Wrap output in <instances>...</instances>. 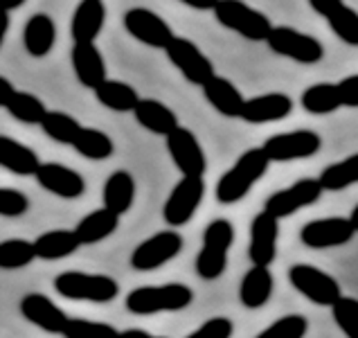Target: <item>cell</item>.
Returning a JSON list of instances; mask_svg holds the SVG:
<instances>
[{
  "label": "cell",
  "instance_id": "6da1fadb",
  "mask_svg": "<svg viewBox=\"0 0 358 338\" xmlns=\"http://www.w3.org/2000/svg\"><path fill=\"white\" fill-rule=\"evenodd\" d=\"M194 302V291L182 282L138 286L127 295V309L136 316H153L165 311H182Z\"/></svg>",
  "mask_w": 358,
  "mask_h": 338
},
{
  "label": "cell",
  "instance_id": "7a4b0ae2",
  "mask_svg": "<svg viewBox=\"0 0 358 338\" xmlns=\"http://www.w3.org/2000/svg\"><path fill=\"white\" fill-rule=\"evenodd\" d=\"M268 165H271V160L264 156V151L259 147L243 151L237 158V162L219 178L217 190H214L217 201L223 203V206L241 201L245 194L255 188V183L268 171Z\"/></svg>",
  "mask_w": 358,
  "mask_h": 338
},
{
  "label": "cell",
  "instance_id": "3957f363",
  "mask_svg": "<svg viewBox=\"0 0 358 338\" xmlns=\"http://www.w3.org/2000/svg\"><path fill=\"white\" fill-rule=\"evenodd\" d=\"M55 289L59 295H64L68 300L97 302V304L113 302L120 295V284L115 278L104 273H84V271L59 273L55 278Z\"/></svg>",
  "mask_w": 358,
  "mask_h": 338
},
{
  "label": "cell",
  "instance_id": "277c9868",
  "mask_svg": "<svg viewBox=\"0 0 358 338\" xmlns=\"http://www.w3.org/2000/svg\"><path fill=\"white\" fill-rule=\"evenodd\" d=\"M234 244V225L228 219H214L203 232V246L196 255V273L201 280H219L226 273L228 253Z\"/></svg>",
  "mask_w": 358,
  "mask_h": 338
},
{
  "label": "cell",
  "instance_id": "5b68a950",
  "mask_svg": "<svg viewBox=\"0 0 358 338\" xmlns=\"http://www.w3.org/2000/svg\"><path fill=\"white\" fill-rule=\"evenodd\" d=\"M214 18L219 23L237 32L239 36L248 41H266L273 29L271 18L262 14L259 9L241 3V0H223V3H214L212 7Z\"/></svg>",
  "mask_w": 358,
  "mask_h": 338
},
{
  "label": "cell",
  "instance_id": "8992f818",
  "mask_svg": "<svg viewBox=\"0 0 358 338\" xmlns=\"http://www.w3.org/2000/svg\"><path fill=\"white\" fill-rule=\"evenodd\" d=\"M320 147H322V138L318 133L309 129H298L289 133H275V136L264 140V145L259 149L271 162H291V160L315 156Z\"/></svg>",
  "mask_w": 358,
  "mask_h": 338
},
{
  "label": "cell",
  "instance_id": "52a82bcc",
  "mask_svg": "<svg viewBox=\"0 0 358 338\" xmlns=\"http://www.w3.org/2000/svg\"><path fill=\"white\" fill-rule=\"evenodd\" d=\"M266 43L275 55L293 59L298 64H318L324 57V45L311 34H304L300 29L289 25H278L271 29Z\"/></svg>",
  "mask_w": 358,
  "mask_h": 338
},
{
  "label": "cell",
  "instance_id": "ba28073f",
  "mask_svg": "<svg viewBox=\"0 0 358 338\" xmlns=\"http://www.w3.org/2000/svg\"><path fill=\"white\" fill-rule=\"evenodd\" d=\"M289 282L293 289H298L306 300H311L318 307H331L341 298V284L331 278L329 273L320 271L311 264H295L289 269Z\"/></svg>",
  "mask_w": 358,
  "mask_h": 338
},
{
  "label": "cell",
  "instance_id": "9c48e42d",
  "mask_svg": "<svg viewBox=\"0 0 358 338\" xmlns=\"http://www.w3.org/2000/svg\"><path fill=\"white\" fill-rule=\"evenodd\" d=\"M167 59L180 70V75L185 77L194 86H206L208 81L217 75L214 73V64L206 57V52L185 36H173L171 43L165 48Z\"/></svg>",
  "mask_w": 358,
  "mask_h": 338
},
{
  "label": "cell",
  "instance_id": "30bf717a",
  "mask_svg": "<svg viewBox=\"0 0 358 338\" xmlns=\"http://www.w3.org/2000/svg\"><path fill=\"white\" fill-rule=\"evenodd\" d=\"M182 246H185V241H182V237L176 230H160L133 248L131 266L142 273L156 271L167 262H171L173 258H178Z\"/></svg>",
  "mask_w": 358,
  "mask_h": 338
},
{
  "label": "cell",
  "instance_id": "8fae6325",
  "mask_svg": "<svg viewBox=\"0 0 358 338\" xmlns=\"http://www.w3.org/2000/svg\"><path fill=\"white\" fill-rule=\"evenodd\" d=\"M320 197H322V188L318 178H300L289 188L273 192L264 203V212L280 221L291 217V214H295L302 208L313 206Z\"/></svg>",
  "mask_w": 358,
  "mask_h": 338
},
{
  "label": "cell",
  "instance_id": "7c38bea8",
  "mask_svg": "<svg viewBox=\"0 0 358 338\" xmlns=\"http://www.w3.org/2000/svg\"><path fill=\"white\" fill-rule=\"evenodd\" d=\"M167 151L182 178H203L208 169V158L199 138L185 127H178L167 136Z\"/></svg>",
  "mask_w": 358,
  "mask_h": 338
},
{
  "label": "cell",
  "instance_id": "4fadbf2b",
  "mask_svg": "<svg viewBox=\"0 0 358 338\" xmlns=\"http://www.w3.org/2000/svg\"><path fill=\"white\" fill-rule=\"evenodd\" d=\"M206 197V181L203 178H180L173 185L169 199L162 208V217L171 228H180L192 221V217L201 208V201Z\"/></svg>",
  "mask_w": 358,
  "mask_h": 338
},
{
  "label": "cell",
  "instance_id": "5bb4252c",
  "mask_svg": "<svg viewBox=\"0 0 358 338\" xmlns=\"http://www.w3.org/2000/svg\"><path fill=\"white\" fill-rule=\"evenodd\" d=\"M124 27L136 41H140V43H145L149 48H158V50H165L171 43V38L176 36L167 20L147 7L129 9L124 14Z\"/></svg>",
  "mask_w": 358,
  "mask_h": 338
},
{
  "label": "cell",
  "instance_id": "9a60e30c",
  "mask_svg": "<svg viewBox=\"0 0 358 338\" xmlns=\"http://www.w3.org/2000/svg\"><path fill=\"white\" fill-rule=\"evenodd\" d=\"M34 178L45 192L55 194L59 199H66V201L79 199L86 194L84 176L73 167L61 165V162H41Z\"/></svg>",
  "mask_w": 358,
  "mask_h": 338
},
{
  "label": "cell",
  "instance_id": "2e32d148",
  "mask_svg": "<svg viewBox=\"0 0 358 338\" xmlns=\"http://www.w3.org/2000/svg\"><path fill=\"white\" fill-rule=\"evenodd\" d=\"M354 228L350 219L345 217H327V219H315L309 221L300 230V241L306 248L313 251H324V248H336L347 241H352Z\"/></svg>",
  "mask_w": 358,
  "mask_h": 338
},
{
  "label": "cell",
  "instance_id": "e0dca14e",
  "mask_svg": "<svg viewBox=\"0 0 358 338\" xmlns=\"http://www.w3.org/2000/svg\"><path fill=\"white\" fill-rule=\"evenodd\" d=\"M278 237H280V221L273 219L271 214L259 212L255 214L250 223V246H248V258L252 266H268L275 262L278 255Z\"/></svg>",
  "mask_w": 358,
  "mask_h": 338
},
{
  "label": "cell",
  "instance_id": "ac0fdd59",
  "mask_svg": "<svg viewBox=\"0 0 358 338\" xmlns=\"http://www.w3.org/2000/svg\"><path fill=\"white\" fill-rule=\"evenodd\" d=\"M20 314L27 323L36 325L38 330H43L48 334H61L68 323L70 316L57 307L45 293H27L20 300Z\"/></svg>",
  "mask_w": 358,
  "mask_h": 338
},
{
  "label": "cell",
  "instance_id": "d6986e66",
  "mask_svg": "<svg viewBox=\"0 0 358 338\" xmlns=\"http://www.w3.org/2000/svg\"><path fill=\"white\" fill-rule=\"evenodd\" d=\"M311 9L318 12L331 32L347 45H358V12L341 0H311Z\"/></svg>",
  "mask_w": 358,
  "mask_h": 338
},
{
  "label": "cell",
  "instance_id": "ffe728a7",
  "mask_svg": "<svg viewBox=\"0 0 358 338\" xmlns=\"http://www.w3.org/2000/svg\"><path fill=\"white\" fill-rule=\"evenodd\" d=\"M70 64H73L79 84L90 90H95L108 79L104 55L95 43H75L73 50H70Z\"/></svg>",
  "mask_w": 358,
  "mask_h": 338
},
{
  "label": "cell",
  "instance_id": "44dd1931",
  "mask_svg": "<svg viewBox=\"0 0 358 338\" xmlns=\"http://www.w3.org/2000/svg\"><path fill=\"white\" fill-rule=\"evenodd\" d=\"M293 111V99L284 93H266L243 101L241 120L248 125H268L289 118Z\"/></svg>",
  "mask_w": 358,
  "mask_h": 338
},
{
  "label": "cell",
  "instance_id": "7402d4cb",
  "mask_svg": "<svg viewBox=\"0 0 358 338\" xmlns=\"http://www.w3.org/2000/svg\"><path fill=\"white\" fill-rule=\"evenodd\" d=\"M106 23V5L101 0H84L79 3L73 23H70V36L75 43H95V38L104 29Z\"/></svg>",
  "mask_w": 358,
  "mask_h": 338
},
{
  "label": "cell",
  "instance_id": "603a6c76",
  "mask_svg": "<svg viewBox=\"0 0 358 338\" xmlns=\"http://www.w3.org/2000/svg\"><path fill=\"white\" fill-rule=\"evenodd\" d=\"M133 115H136L140 127L156 133V136L167 138L171 131H176L180 127L176 113H173L165 101L153 99V97H140L138 106L133 108Z\"/></svg>",
  "mask_w": 358,
  "mask_h": 338
},
{
  "label": "cell",
  "instance_id": "cb8c5ba5",
  "mask_svg": "<svg viewBox=\"0 0 358 338\" xmlns=\"http://www.w3.org/2000/svg\"><path fill=\"white\" fill-rule=\"evenodd\" d=\"M57 43V23L48 14H34L23 27V45L29 57L43 59Z\"/></svg>",
  "mask_w": 358,
  "mask_h": 338
},
{
  "label": "cell",
  "instance_id": "d4e9b609",
  "mask_svg": "<svg viewBox=\"0 0 358 338\" xmlns=\"http://www.w3.org/2000/svg\"><path fill=\"white\" fill-rule=\"evenodd\" d=\"M203 95H206L208 104L221 113L226 118H241V108H243V95L241 90L232 84L230 79L214 75L206 86H203Z\"/></svg>",
  "mask_w": 358,
  "mask_h": 338
},
{
  "label": "cell",
  "instance_id": "484cf974",
  "mask_svg": "<svg viewBox=\"0 0 358 338\" xmlns=\"http://www.w3.org/2000/svg\"><path fill=\"white\" fill-rule=\"evenodd\" d=\"M104 208L110 210L117 217L127 214L133 208V201H136V178L133 174L127 169H117L113 171L104 183Z\"/></svg>",
  "mask_w": 358,
  "mask_h": 338
},
{
  "label": "cell",
  "instance_id": "4316f807",
  "mask_svg": "<svg viewBox=\"0 0 358 338\" xmlns=\"http://www.w3.org/2000/svg\"><path fill=\"white\" fill-rule=\"evenodd\" d=\"M0 167L16 176H34L41 167V158L34 149L9 136H0Z\"/></svg>",
  "mask_w": 358,
  "mask_h": 338
},
{
  "label": "cell",
  "instance_id": "83f0119b",
  "mask_svg": "<svg viewBox=\"0 0 358 338\" xmlns=\"http://www.w3.org/2000/svg\"><path fill=\"white\" fill-rule=\"evenodd\" d=\"M273 273L264 266H252L245 271L243 280L239 284V300L245 309H262V307L271 300L273 295Z\"/></svg>",
  "mask_w": 358,
  "mask_h": 338
},
{
  "label": "cell",
  "instance_id": "f1b7e54d",
  "mask_svg": "<svg viewBox=\"0 0 358 338\" xmlns=\"http://www.w3.org/2000/svg\"><path fill=\"white\" fill-rule=\"evenodd\" d=\"M120 228V217L106 208H97L88 212L84 219L75 225V234L81 246H93L108 239Z\"/></svg>",
  "mask_w": 358,
  "mask_h": 338
},
{
  "label": "cell",
  "instance_id": "f546056e",
  "mask_svg": "<svg viewBox=\"0 0 358 338\" xmlns=\"http://www.w3.org/2000/svg\"><path fill=\"white\" fill-rule=\"evenodd\" d=\"M32 244H34L36 258L48 260V262L70 258V255H75L81 246L75 230H68V228H55V230L41 232Z\"/></svg>",
  "mask_w": 358,
  "mask_h": 338
},
{
  "label": "cell",
  "instance_id": "4dcf8cb0",
  "mask_svg": "<svg viewBox=\"0 0 358 338\" xmlns=\"http://www.w3.org/2000/svg\"><path fill=\"white\" fill-rule=\"evenodd\" d=\"M93 93L101 106H106L115 113H129L136 108L140 101L138 90L131 84H127V81H120V79H106L104 84H99L93 90Z\"/></svg>",
  "mask_w": 358,
  "mask_h": 338
},
{
  "label": "cell",
  "instance_id": "1f68e13d",
  "mask_svg": "<svg viewBox=\"0 0 358 338\" xmlns=\"http://www.w3.org/2000/svg\"><path fill=\"white\" fill-rule=\"evenodd\" d=\"M73 149L88 160H106L115 153V142L104 131L93 127H81L77 140L73 142Z\"/></svg>",
  "mask_w": 358,
  "mask_h": 338
},
{
  "label": "cell",
  "instance_id": "d6a6232c",
  "mask_svg": "<svg viewBox=\"0 0 358 338\" xmlns=\"http://www.w3.org/2000/svg\"><path fill=\"white\" fill-rule=\"evenodd\" d=\"M300 104L306 113H313V115H327V113H334L343 106L338 86L331 84V81H322V84L309 86L302 93Z\"/></svg>",
  "mask_w": 358,
  "mask_h": 338
},
{
  "label": "cell",
  "instance_id": "836d02e7",
  "mask_svg": "<svg viewBox=\"0 0 358 338\" xmlns=\"http://www.w3.org/2000/svg\"><path fill=\"white\" fill-rule=\"evenodd\" d=\"M320 188L322 192H338V190H345L354 185V183H358V153H354V156L345 158V160H338L334 162V165L324 167L322 174H320Z\"/></svg>",
  "mask_w": 358,
  "mask_h": 338
},
{
  "label": "cell",
  "instance_id": "e575fe53",
  "mask_svg": "<svg viewBox=\"0 0 358 338\" xmlns=\"http://www.w3.org/2000/svg\"><path fill=\"white\" fill-rule=\"evenodd\" d=\"M5 111L18 122H23V125H38V127L48 115L43 99H38L32 93H25V90H16L12 99H9V104L5 106Z\"/></svg>",
  "mask_w": 358,
  "mask_h": 338
},
{
  "label": "cell",
  "instance_id": "d590c367",
  "mask_svg": "<svg viewBox=\"0 0 358 338\" xmlns=\"http://www.w3.org/2000/svg\"><path fill=\"white\" fill-rule=\"evenodd\" d=\"M41 129L48 138H52L59 145H70L77 140L79 131H81V122L68 113H61V111H48V115L41 122Z\"/></svg>",
  "mask_w": 358,
  "mask_h": 338
},
{
  "label": "cell",
  "instance_id": "8d00e7d4",
  "mask_svg": "<svg viewBox=\"0 0 358 338\" xmlns=\"http://www.w3.org/2000/svg\"><path fill=\"white\" fill-rule=\"evenodd\" d=\"M36 260L34 244L27 239H3L0 241V271H20Z\"/></svg>",
  "mask_w": 358,
  "mask_h": 338
},
{
  "label": "cell",
  "instance_id": "74e56055",
  "mask_svg": "<svg viewBox=\"0 0 358 338\" xmlns=\"http://www.w3.org/2000/svg\"><path fill=\"white\" fill-rule=\"evenodd\" d=\"M61 336L64 338H120V332L113 325H108L104 321L68 318Z\"/></svg>",
  "mask_w": 358,
  "mask_h": 338
},
{
  "label": "cell",
  "instance_id": "f35d334b",
  "mask_svg": "<svg viewBox=\"0 0 358 338\" xmlns=\"http://www.w3.org/2000/svg\"><path fill=\"white\" fill-rule=\"evenodd\" d=\"M306 332H309V321L300 314H291L268 325L255 338H304Z\"/></svg>",
  "mask_w": 358,
  "mask_h": 338
},
{
  "label": "cell",
  "instance_id": "ab89813d",
  "mask_svg": "<svg viewBox=\"0 0 358 338\" xmlns=\"http://www.w3.org/2000/svg\"><path fill=\"white\" fill-rule=\"evenodd\" d=\"M331 314L336 325L341 327V332L347 338H358V300L345 298L341 295L338 300L331 304Z\"/></svg>",
  "mask_w": 358,
  "mask_h": 338
},
{
  "label": "cell",
  "instance_id": "60d3db41",
  "mask_svg": "<svg viewBox=\"0 0 358 338\" xmlns=\"http://www.w3.org/2000/svg\"><path fill=\"white\" fill-rule=\"evenodd\" d=\"M29 210V199L16 188H0V217L18 219Z\"/></svg>",
  "mask_w": 358,
  "mask_h": 338
},
{
  "label": "cell",
  "instance_id": "b9f144b4",
  "mask_svg": "<svg viewBox=\"0 0 358 338\" xmlns=\"http://www.w3.org/2000/svg\"><path fill=\"white\" fill-rule=\"evenodd\" d=\"M234 334V325L226 316H217V318H210L203 323L199 330H194L185 338H232Z\"/></svg>",
  "mask_w": 358,
  "mask_h": 338
},
{
  "label": "cell",
  "instance_id": "7bdbcfd3",
  "mask_svg": "<svg viewBox=\"0 0 358 338\" xmlns=\"http://www.w3.org/2000/svg\"><path fill=\"white\" fill-rule=\"evenodd\" d=\"M336 86H338V93H341V104L350 108H358V75L345 77Z\"/></svg>",
  "mask_w": 358,
  "mask_h": 338
},
{
  "label": "cell",
  "instance_id": "ee69618b",
  "mask_svg": "<svg viewBox=\"0 0 358 338\" xmlns=\"http://www.w3.org/2000/svg\"><path fill=\"white\" fill-rule=\"evenodd\" d=\"M16 93V86L7 77H0V108H5L9 104V99Z\"/></svg>",
  "mask_w": 358,
  "mask_h": 338
},
{
  "label": "cell",
  "instance_id": "f6af8a7d",
  "mask_svg": "<svg viewBox=\"0 0 358 338\" xmlns=\"http://www.w3.org/2000/svg\"><path fill=\"white\" fill-rule=\"evenodd\" d=\"M120 338H167V336H153L145 330H127V332H120Z\"/></svg>",
  "mask_w": 358,
  "mask_h": 338
},
{
  "label": "cell",
  "instance_id": "bcb514c9",
  "mask_svg": "<svg viewBox=\"0 0 358 338\" xmlns=\"http://www.w3.org/2000/svg\"><path fill=\"white\" fill-rule=\"evenodd\" d=\"M9 23H12V18H9V14L5 12V9H0V45H3V41L7 36Z\"/></svg>",
  "mask_w": 358,
  "mask_h": 338
},
{
  "label": "cell",
  "instance_id": "7dc6e473",
  "mask_svg": "<svg viewBox=\"0 0 358 338\" xmlns=\"http://www.w3.org/2000/svg\"><path fill=\"white\" fill-rule=\"evenodd\" d=\"M23 7V0H16V3H9V0H0V9H5V12L9 14V9H18Z\"/></svg>",
  "mask_w": 358,
  "mask_h": 338
},
{
  "label": "cell",
  "instance_id": "c3c4849f",
  "mask_svg": "<svg viewBox=\"0 0 358 338\" xmlns=\"http://www.w3.org/2000/svg\"><path fill=\"white\" fill-rule=\"evenodd\" d=\"M350 223H352L354 232H358V206H356V208H354V212H352V217H350Z\"/></svg>",
  "mask_w": 358,
  "mask_h": 338
}]
</instances>
